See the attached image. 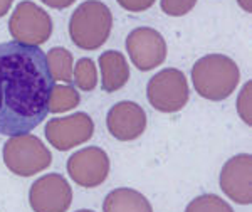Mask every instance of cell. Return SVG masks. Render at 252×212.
<instances>
[{"label": "cell", "mask_w": 252, "mask_h": 212, "mask_svg": "<svg viewBox=\"0 0 252 212\" xmlns=\"http://www.w3.org/2000/svg\"><path fill=\"white\" fill-rule=\"evenodd\" d=\"M111 10L99 0L83 2L69 19V35L84 51H94L103 46L111 34Z\"/></svg>", "instance_id": "3"}, {"label": "cell", "mask_w": 252, "mask_h": 212, "mask_svg": "<svg viewBox=\"0 0 252 212\" xmlns=\"http://www.w3.org/2000/svg\"><path fill=\"white\" fill-rule=\"evenodd\" d=\"M76 212H94V211H89V209H81V211H76Z\"/></svg>", "instance_id": "25"}, {"label": "cell", "mask_w": 252, "mask_h": 212, "mask_svg": "<svg viewBox=\"0 0 252 212\" xmlns=\"http://www.w3.org/2000/svg\"><path fill=\"white\" fill-rule=\"evenodd\" d=\"M49 71L54 81H63V83H72V54L64 47H52L46 54Z\"/></svg>", "instance_id": "15"}, {"label": "cell", "mask_w": 252, "mask_h": 212, "mask_svg": "<svg viewBox=\"0 0 252 212\" xmlns=\"http://www.w3.org/2000/svg\"><path fill=\"white\" fill-rule=\"evenodd\" d=\"M220 189L230 201L247 206L252 202V157L239 153L223 164Z\"/></svg>", "instance_id": "11"}, {"label": "cell", "mask_w": 252, "mask_h": 212, "mask_svg": "<svg viewBox=\"0 0 252 212\" xmlns=\"http://www.w3.org/2000/svg\"><path fill=\"white\" fill-rule=\"evenodd\" d=\"M3 162L12 174L20 177H32L52 164V155L37 137L24 133L5 141Z\"/></svg>", "instance_id": "4"}, {"label": "cell", "mask_w": 252, "mask_h": 212, "mask_svg": "<svg viewBox=\"0 0 252 212\" xmlns=\"http://www.w3.org/2000/svg\"><path fill=\"white\" fill-rule=\"evenodd\" d=\"M237 3L246 12H252V0H237Z\"/></svg>", "instance_id": "24"}, {"label": "cell", "mask_w": 252, "mask_h": 212, "mask_svg": "<svg viewBox=\"0 0 252 212\" xmlns=\"http://www.w3.org/2000/svg\"><path fill=\"white\" fill-rule=\"evenodd\" d=\"M72 81L76 83V86L83 91H93L97 84V72L96 66L93 63V59L83 58L76 63V68L72 71Z\"/></svg>", "instance_id": "17"}, {"label": "cell", "mask_w": 252, "mask_h": 212, "mask_svg": "<svg viewBox=\"0 0 252 212\" xmlns=\"http://www.w3.org/2000/svg\"><path fill=\"white\" fill-rule=\"evenodd\" d=\"M94 133V121L88 113H74L66 118H54L46 125V137L54 148L66 152L72 146L86 143Z\"/></svg>", "instance_id": "10"}, {"label": "cell", "mask_w": 252, "mask_h": 212, "mask_svg": "<svg viewBox=\"0 0 252 212\" xmlns=\"http://www.w3.org/2000/svg\"><path fill=\"white\" fill-rule=\"evenodd\" d=\"M67 174L78 185L93 189L101 185L109 174V157L99 146H86L67 160Z\"/></svg>", "instance_id": "9"}, {"label": "cell", "mask_w": 252, "mask_h": 212, "mask_svg": "<svg viewBox=\"0 0 252 212\" xmlns=\"http://www.w3.org/2000/svg\"><path fill=\"white\" fill-rule=\"evenodd\" d=\"M189 83L180 69H163L157 72L146 86L150 105L161 113H177L189 101Z\"/></svg>", "instance_id": "5"}, {"label": "cell", "mask_w": 252, "mask_h": 212, "mask_svg": "<svg viewBox=\"0 0 252 212\" xmlns=\"http://www.w3.org/2000/svg\"><path fill=\"white\" fill-rule=\"evenodd\" d=\"M108 132L120 141H131L146 130V113L138 103L120 101L108 111Z\"/></svg>", "instance_id": "12"}, {"label": "cell", "mask_w": 252, "mask_h": 212, "mask_svg": "<svg viewBox=\"0 0 252 212\" xmlns=\"http://www.w3.org/2000/svg\"><path fill=\"white\" fill-rule=\"evenodd\" d=\"M239 79V66L223 54L204 56L192 68L195 89L202 98L210 101H222L229 98L237 88Z\"/></svg>", "instance_id": "2"}, {"label": "cell", "mask_w": 252, "mask_h": 212, "mask_svg": "<svg viewBox=\"0 0 252 212\" xmlns=\"http://www.w3.org/2000/svg\"><path fill=\"white\" fill-rule=\"evenodd\" d=\"M29 202L34 212H66L72 202L71 185L61 174H49L31 185Z\"/></svg>", "instance_id": "8"}, {"label": "cell", "mask_w": 252, "mask_h": 212, "mask_svg": "<svg viewBox=\"0 0 252 212\" xmlns=\"http://www.w3.org/2000/svg\"><path fill=\"white\" fill-rule=\"evenodd\" d=\"M54 79L39 46L0 44V135L29 133L46 120Z\"/></svg>", "instance_id": "1"}, {"label": "cell", "mask_w": 252, "mask_h": 212, "mask_svg": "<svg viewBox=\"0 0 252 212\" xmlns=\"http://www.w3.org/2000/svg\"><path fill=\"white\" fill-rule=\"evenodd\" d=\"M197 0H161V10L172 17H182L195 7Z\"/></svg>", "instance_id": "19"}, {"label": "cell", "mask_w": 252, "mask_h": 212, "mask_svg": "<svg viewBox=\"0 0 252 212\" xmlns=\"http://www.w3.org/2000/svg\"><path fill=\"white\" fill-rule=\"evenodd\" d=\"M104 212H153V207L148 199L141 192L133 189L111 190L103 202Z\"/></svg>", "instance_id": "14"}, {"label": "cell", "mask_w": 252, "mask_h": 212, "mask_svg": "<svg viewBox=\"0 0 252 212\" xmlns=\"http://www.w3.org/2000/svg\"><path fill=\"white\" fill-rule=\"evenodd\" d=\"M251 93H252V81L246 83L242 88L241 95L237 98V111L239 115L247 125H252V115H251Z\"/></svg>", "instance_id": "20"}, {"label": "cell", "mask_w": 252, "mask_h": 212, "mask_svg": "<svg viewBox=\"0 0 252 212\" xmlns=\"http://www.w3.org/2000/svg\"><path fill=\"white\" fill-rule=\"evenodd\" d=\"M101 88L104 93H115L129 79V66L126 58L118 51H106L99 56Z\"/></svg>", "instance_id": "13"}, {"label": "cell", "mask_w": 252, "mask_h": 212, "mask_svg": "<svg viewBox=\"0 0 252 212\" xmlns=\"http://www.w3.org/2000/svg\"><path fill=\"white\" fill-rule=\"evenodd\" d=\"M40 2L52 7V9H66V7H71L76 0H40Z\"/></svg>", "instance_id": "22"}, {"label": "cell", "mask_w": 252, "mask_h": 212, "mask_svg": "<svg viewBox=\"0 0 252 212\" xmlns=\"http://www.w3.org/2000/svg\"><path fill=\"white\" fill-rule=\"evenodd\" d=\"M81 101L79 93L76 91L71 84H66V86H56L52 88L51 93V100H49V113H64L69 111V109L76 108Z\"/></svg>", "instance_id": "16"}, {"label": "cell", "mask_w": 252, "mask_h": 212, "mask_svg": "<svg viewBox=\"0 0 252 212\" xmlns=\"http://www.w3.org/2000/svg\"><path fill=\"white\" fill-rule=\"evenodd\" d=\"M129 59L140 71H152L166 59V42L163 35L152 27H138L126 37Z\"/></svg>", "instance_id": "7"}, {"label": "cell", "mask_w": 252, "mask_h": 212, "mask_svg": "<svg viewBox=\"0 0 252 212\" xmlns=\"http://www.w3.org/2000/svg\"><path fill=\"white\" fill-rule=\"evenodd\" d=\"M185 212H234V209L223 199L219 197V195L205 194L193 199L187 206Z\"/></svg>", "instance_id": "18"}, {"label": "cell", "mask_w": 252, "mask_h": 212, "mask_svg": "<svg viewBox=\"0 0 252 212\" xmlns=\"http://www.w3.org/2000/svg\"><path fill=\"white\" fill-rule=\"evenodd\" d=\"M9 32L17 42L27 46H40L51 37L52 19L42 7L35 5L31 0H24L12 12Z\"/></svg>", "instance_id": "6"}, {"label": "cell", "mask_w": 252, "mask_h": 212, "mask_svg": "<svg viewBox=\"0 0 252 212\" xmlns=\"http://www.w3.org/2000/svg\"><path fill=\"white\" fill-rule=\"evenodd\" d=\"M12 3H14V0H0V19L10 10Z\"/></svg>", "instance_id": "23"}, {"label": "cell", "mask_w": 252, "mask_h": 212, "mask_svg": "<svg viewBox=\"0 0 252 212\" xmlns=\"http://www.w3.org/2000/svg\"><path fill=\"white\" fill-rule=\"evenodd\" d=\"M116 2L128 12H145V10H148L157 0H116Z\"/></svg>", "instance_id": "21"}]
</instances>
